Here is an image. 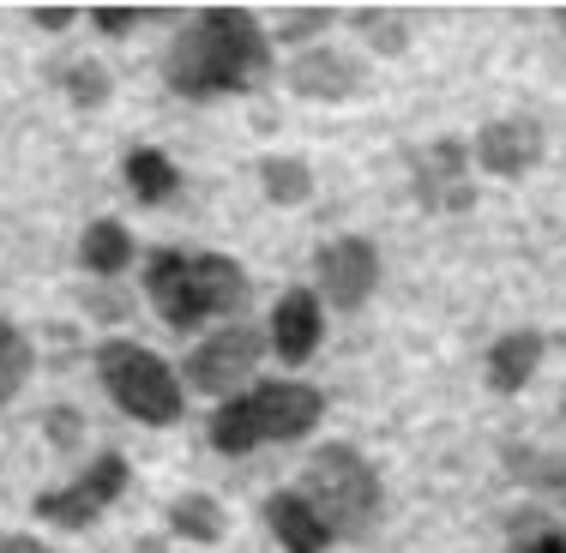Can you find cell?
Returning a JSON list of instances; mask_svg holds the SVG:
<instances>
[{
    "label": "cell",
    "mask_w": 566,
    "mask_h": 553,
    "mask_svg": "<svg viewBox=\"0 0 566 553\" xmlns=\"http://www.w3.org/2000/svg\"><path fill=\"white\" fill-rule=\"evenodd\" d=\"M272 73V36L260 31V19L241 7H206L175 31L164 78L175 97L187 103H211L229 91H248Z\"/></svg>",
    "instance_id": "cell-1"
},
{
    "label": "cell",
    "mask_w": 566,
    "mask_h": 553,
    "mask_svg": "<svg viewBox=\"0 0 566 553\" xmlns=\"http://www.w3.org/2000/svg\"><path fill=\"white\" fill-rule=\"evenodd\" d=\"M145 295L175 331H193L211 313H235L248 301V272L229 253H181L157 247L145 265Z\"/></svg>",
    "instance_id": "cell-2"
},
{
    "label": "cell",
    "mask_w": 566,
    "mask_h": 553,
    "mask_svg": "<svg viewBox=\"0 0 566 553\" xmlns=\"http://www.w3.org/2000/svg\"><path fill=\"white\" fill-rule=\"evenodd\" d=\"M326 415V397L319 385L302 380H260L253 391L229 397L218 415H211V445L223 457H241L253 445H277V439H302L314 434V422Z\"/></svg>",
    "instance_id": "cell-3"
},
{
    "label": "cell",
    "mask_w": 566,
    "mask_h": 553,
    "mask_svg": "<svg viewBox=\"0 0 566 553\" xmlns=\"http://www.w3.org/2000/svg\"><path fill=\"white\" fill-rule=\"evenodd\" d=\"M295 493L319 511V523H326L332 535H368L374 518H380V476H374V464L344 439L319 445V451L307 457V476Z\"/></svg>",
    "instance_id": "cell-4"
},
{
    "label": "cell",
    "mask_w": 566,
    "mask_h": 553,
    "mask_svg": "<svg viewBox=\"0 0 566 553\" xmlns=\"http://www.w3.org/2000/svg\"><path fill=\"white\" fill-rule=\"evenodd\" d=\"M97 380L133 422H145V427L181 422V380H175L169 361H157L145 343H127V337L103 343L97 349Z\"/></svg>",
    "instance_id": "cell-5"
},
{
    "label": "cell",
    "mask_w": 566,
    "mask_h": 553,
    "mask_svg": "<svg viewBox=\"0 0 566 553\" xmlns=\"http://www.w3.org/2000/svg\"><path fill=\"white\" fill-rule=\"evenodd\" d=\"M120 488H127V457H120V451H103L78 481L36 493V518L55 523V530H91V523H97L103 511L120 499Z\"/></svg>",
    "instance_id": "cell-6"
},
{
    "label": "cell",
    "mask_w": 566,
    "mask_h": 553,
    "mask_svg": "<svg viewBox=\"0 0 566 553\" xmlns=\"http://www.w3.org/2000/svg\"><path fill=\"white\" fill-rule=\"evenodd\" d=\"M260 349H265V337L253 326L211 331L206 343L187 355V385L206 391V397H241L248 380H253V368H260Z\"/></svg>",
    "instance_id": "cell-7"
},
{
    "label": "cell",
    "mask_w": 566,
    "mask_h": 553,
    "mask_svg": "<svg viewBox=\"0 0 566 553\" xmlns=\"http://www.w3.org/2000/svg\"><path fill=\"white\" fill-rule=\"evenodd\" d=\"M314 272H319V295L332 307H344V313H356L380 289V247L368 235H332L314 253Z\"/></svg>",
    "instance_id": "cell-8"
},
{
    "label": "cell",
    "mask_w": 566,
    "mask_h": 553,
    "mask_svg": "<svg viewBox=\"0 0 566 553\" xmlns=\"http://www.w3.org/2000/svg\"><path fill=\"white\" fill-rule=\"evenodd\" d=\"M416 199L434 217H452V211L476 205V187H470V145L458 139H434L422 157H416Z\"/></svg>",
    "instance_id": "cell-9"
},
{
    "label": "cell",
    "mask_w": 566,
    "mask_h": 553,
    "mask_svg": "<svg viewBox=\"0 0 566 553\" xmlns=\"http://www.w3.org/2000/svg\"><path fill=\"white\" fill-rule=\"evenodd\" d=\"M476 163L489 169V174H524V169H536V157H543V127H536L531 115H506V120H489V127L476 132Z\"/></svg>",
    "instance_id": "cell-10"
},
{
    "label": "cell",
    "mask_w": 566,
    "mask_h": 553,
    "mask_svg": "<svg viewBox=\"0 0 566 553\" xmlns=\"http://www.w3.org/2000/svg\"><path fill=\"white\" fill-rule=\"evenodd\" d=\"M283 85L307 103H344V97H356L361 66L349 55H338V49H302L290 61V73H283Z\"/></svg>",
    "instance_id": "cell-11"
},
{
    "label": "cell",
    "mask_w": 566,
    "mask_h": 553,
    "mask_svg": "<svg viewBox=\"0 0 566 553\" xmlns=\"http://www.w3.org/2000/svg\"><path fill=\"white\" fill-rule=\"evenodd\" d=\"M326 337V313H319V295L314 289H283L277 295V313H272V349L283 361H307Z\"/></svg>",
    "instance_id": "cell-12"
},
{
    "label": "cell",
    "mask_w": 566,
    "mask_h": 553,
    "mask_svg": "<svg viewBox=\"0 0 566 553\" xmlns=\"http://www.w3.org/2000/svg\"><path fill=\"white\" fill-rule=\"evenodd\" d=\"M265 523H272V535L283 542V553H326L338 535L319 523V511L307 506L295 488H277V493H265Z\"/></svg>",
    "instance_id": "cell-13"
},
{
    "label": "cell",
    "mask_w": 566,
    "mask_h": 553,
    "mask_svg": "<svg viewBox=\"0 0 566 553\" xmlns=\"http://www.w3.org/2000/svg\"><path fill=\"white\" fill-rule=\"evenodd\" d=\"M543 331H506V337H494V349H489V385L501 391V397H512V391H524L531 385V373L543 368Z\"/></svg>",
    "instance_id": "cell-14"
},
{
    "label": "cell",
    "mask_w": 566,
    "mask_h": 553,
    "mask_svg": "<svg viewBox=\"0 0 566 553\" xmlns=\"http://www.w3.org/2000/svg\"><path fill=\"white\" fill-rule=\"evenodd\" d=\"M78 265H85L91 277H109L115 283L133 265V235L115 217H97V223L85 228V241H78Z\"/></svg>",
    "instance_id": "cell-15"
},
{
    "label": "cell",
    "mask_w": 566,
    "mask_h": 553,
    "mask_svg": "<svg viewBox=\"0 0 566 553\" xmlns=\"http://www.w3.org/2000/svg\"><path fill=\"white\" fill-rule=\"evenodd\" d=\"M506 469L524 481L531 493L555 499V506H566V451H531V445H512L506 451Z\"/></svg>",
    "instance_id": "cell-16"
},
{
    "label": "cell",
    "mask_w": 566,
    "mask_h": 553,
    "mask_svg": "<svg viewBox=\"0 0 566 553\" xmlns=\"http://www.w3.org/2000/svg\"><path fill=\"white\" fill-rule=\"evenodd\" d=\"M127 187H133L139 205H164V199H175V187H181V169H175L164 151L139 145V151L127 157Z\"/></svg>",
    "instance_id": "cell-17"
},
{
    "label": "cell",
    "mask_w": 566,
    "mask_h": 553,
    "mask_svg": "<svg viewBox=\"0 0 566 553\" xmlns=\"http://www.w3.org/2000/svg\"><path fill=\"white\" fill-rule=\"evenodd\" d=\"M506 547H512V553H566V530L555 523V511L518 506V511L506 518Z\"/></svg>",
    "instance_id": "cell-18"
},
{
    "label": "cell",
    "mask_w": 566,
    "mask_h": 553,
    "mask_svg": "<svg viewBox=\"0 0 566 553\" xmlns=\"http://www.w3.org/2000/svg\"><path fill=\"white\" fill-rule=\"evenodd\" d=\"M169 530L181 535V542H223L229 518H223V506L211 493H181L169 506Z\"/></svg>",
    "instance_id": "cell-19"
},
{
    "label": "cell",
    "mask_w": 566,
    "mask_h": 553,
    "mask_svg": "<svg viewBox=\"0 0 566 553\" xmlns=\"http://www.w3.org/2000/svg\"><path fill=\"white\" fill-rule=\"evenodd\" d=\"M31 361H36L31 337L12 326V319H0V410H7L12 397H19V385H24V380H31Z\"/></svg>",
    "instance_id": "cell-20"
},
{
    "label": "cell",
    "mask_w": 566,
    "mask_h": 553,
    "mask_svg": "<svg viewBox=\"0 0 566 553\" xmlns=\"http://www.w3.org/2000/svg\"><path fill=\"white\" fill-rule=\"evenodd\" d=\"M260 187L272 205H302L307 193H314V174H307L302 157H265L260 163Z\"/></svg>",
    "instance_id": "cell-21"
},
{
    "label": "cell",
    "mask_w": 566,
    "mask_h": 553,
    "mask_svg": "<svg viewBox=\"0 0 566 553\" xmlns=\"http://www.w3.org/2000/svg\"><path fill=\"white\" fill-rule=\"evenodd\" d=\"M349 24H356V36H361V43H374L380 55H403V49H410V24H403V12L356 7V12H349Z\"/></svg>",
    "instance_id": "cell-22"
},
{
    "label": "cell",
    "mask_w": 566,
    "mask_h": 553,
    "mask_svg": "<svg viewBox=\"0 0 566 553\" xmlns=\"http://www.w3.org/2000/svg\"><path fill=\"white\" fill-rule=\"evenodd\" d=\"M61 91L78 103V109H97V103L109 97V73H103L97 61H73V66L61 73Z\"/></svg>",
    "instance_id": "cell-23"
},
{
    "label": "cell",
    "mask_w": 566,
    "mask_h": 553,
    "mask_svg": "<svg viewBox=\"0 0 566 553\" xmlns=\"http://www.w3.org/2000/svg\"><path fill=\"white\" fill-rule=\"evenodd\" d=\"M332 19H338L332 7H295V12H283V24H277V43H307V36H319Z\"/></svg>",
    "instance_id": "cell-24"
},
{
    "label": "cell",
    "mask_w": 566,
    "mask_h": 553,
    "mask_svg": "<svg viewBox=\"0 0 566 553\" xmlns=\"http://www.w3.org/2000/svg\"><path fill=\"white\" fill-rule=\"evenodd\" d=\"M43 434H49V445H61V451H78V439H85V422H78L73 403H55V410L43 415Z\"/></svg>",
    "instance_id": "cell-25"
},
{
    "label": "cell",
    "mask_w": 566,
    "mask_h": 553,
    "mask_svg": "<svg viewBox=\"0 0 566 553\" xmlns=\"http://www.w3.org/2000/svg\"><path fill=\"white\" fill-rule=\"evenodd\" d=\"M145 19V7H97V31L103 36H127Z\"/></svg>",
    "instance_id": "cell-26"
},
{
    "label": "cell",
    "mask_w": 566,
    "mask_h": 553,
    "mask_svg": "<svg viewBox=\"0 0 566 553\" xmlns=\"http://www.w3.org/2000/svg\"><path fill=\"white\" fill-rule=\"evenodd\" d=\"M85 307H91L97 319H109V326H115V319H127V295H120V289H109V295L91 289V295H85Z\"/></svg>",
    "instance_id": "cell-27"
},
{
    "label": "cell",
    "mask_w": 566,
    "mask_h": 553,
    "mask_svg": "<svg viewBox=\"0 0 566 553\" xmlns=\"http://www.w3.org/2000/svg\"><path fill=\"white\" fill-rule=\"evenodd\" d=\"M31 19L43 24V31H66V24H73V7H31Z\"/></svg>",
    "instance_id": "cell-28"
},
{
    "label": "cell",
    "mask_w": 566,
    "mask_h": 553,
    "mask_svg": "<svg viewBox=\"0 0 566 553\" xmlns=\"http://www.w3.org/2000/svg\"><path fill=\"white\" fill-rule=\"evenodd\" d=\"M0 553H49L36 535H0Z\"/></svg>",
    "instance_id": "cell-29"
},
{
    "label": "cell",
    "mask_w": 566,
    "mask_h": 553,
    "mask_svg": "<svg viewBox=\"0 0 566 553\" xmlns=\"http://www.w3.org/2000/svg\"><path fill=\"white\" fill-rule=\"evenodd\" d=\"M133 553H169V547L157 542V535H145V542H133Z\"/></svg>",
    "instance_id": "cell-30"
},
{
    "label": "cell",
    "mask_w": 566,
    "mask_h": 553,
    "mask_svg": "<svg viewBox=\"0 0 566 553\" xmlns=\"http://www.w3.org/2000/svg\"><path fill=\"white\" fill-rule=\"evenodd\" d=\"M555 24H560V31H566V7H555Z\"/></svg>",
    "instance_id": "cell-31"
},
{
    "label": "cell",
    "mask_w": 566,
    "mask_h": 553,
    "mask_svg": "<svg viewBox=\"0 0 566 553\" xmlns=\"http://www.w3.org/2000/svg\"><path fill=\"white\" fill-rule=\"evenodd\" d=\"M560 410H566V397H560Z\"/></svg>",
    "instance_id": "cell-32"
}]
</instances>
